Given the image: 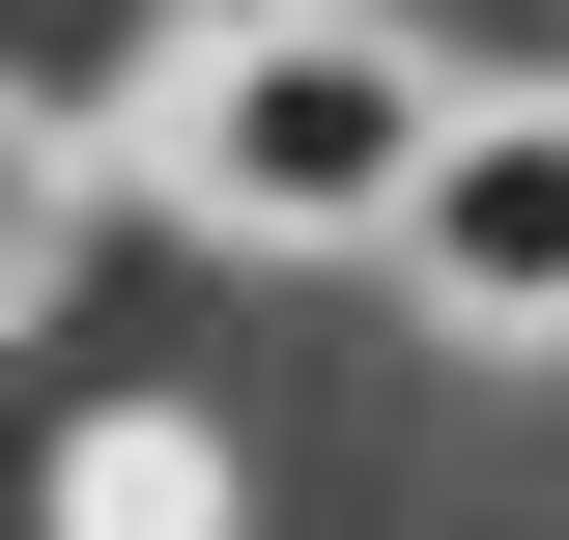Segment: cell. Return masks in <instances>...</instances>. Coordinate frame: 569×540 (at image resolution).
<instances>
[{"label":"cell","mask_w":569,"mask_h":540,"mask_svg":"<svg viewBox=\"0 0 569 540\" xmlns=\"http://www.w3.org/2000/svg\"><path fill=\"white\" fill-rule=\"evenodd\" d=\"M427 142H456V86L399 58V29H228L200 86H171V200L200 228H399L427 200Z\"/></svg>","instance_id":"1"},{"label":"cell","mask_w":569,"mask_h":540,"mask_svg":"<svg viewBox=\"0 0 569 540\" xmlns=\"http://www.w3.org/2000/svg\"><path fill=\"white\" fill-rule=\"evenodd\" d=\"M399 284L456 341H569V86H456V142L399 200Z\"/></svg>","instance_id":"2"}]
</instances>
